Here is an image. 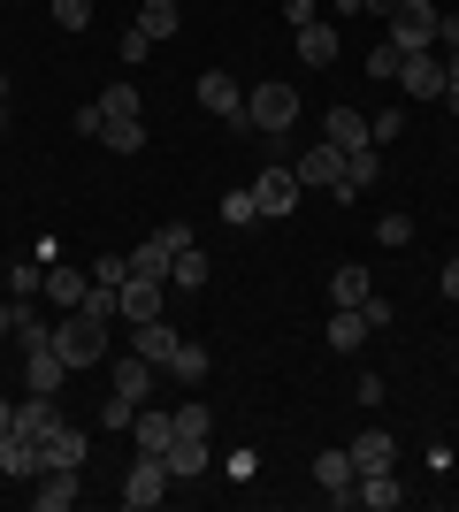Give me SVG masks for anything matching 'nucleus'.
I'll list each match as a JSON object with an SVG mask.
<instances>
[{
    "label": "nucleus",
    "mask_w": 459,
    "mask_h": 512,
    "mask_svg": "<svg viewBox=\"0 0 459 512\" xmlns=\"http://www.w3.org/2000/svg\"><path fill=\"white\" fill-rule=\"evenodd\" d=\"M54 352H62L69 367H100L108 360V321L85 314V306H69V314L54 321Z\"/></svg>",
    "instance_id": "nucleus-1"
},
{
    "label": "nucleus",
    "mask_w": 459,
    "mask_h": 512,
    "mask_svg": "<svg viewBox=\"0 0 459 512\" xmlns=\"http://www.w3.org/2000/svg\"><path fill=\"white\" fill-rule=\"evenodd\" d=\"M245 123L261 130V138H284V130L299 123V92L291 85H253L245 92Z\"/></svg>",
    "instance_id": "nucleus-2"
},
{
    "label": "nucleus",
    "mask_w": 459,
    "mask_h": 512,
    "mask_svg": "<svg viewBox=\"0 0 459 512\" xmlns=\"http://www.w3.org/2000/svg\"><path fill=\"white\" fill-rule=\"evenodd\" d=\"M437 0H398L391 8V46L398 54H421V46H437Z\"/></svg>",
    "instance_id": "nucleus-3"
},
{
    "label": "nucleus",
    "mask_w": 459,
    "mask_h": 512,
    "mask_svg": "<svg viewBox=\"0 0 459 512\" xmlns=\"http://www.w3.org/2000/svg\"><path fill=\"white\" fill-rule=\"evenodd\" d=\"M169 497V459H153V451H138V467L123 474V505L131 512H153Z\"/></svg>",
    "instance_id": "nucleus-4"
},
{
    "label": "nucleus",
    "mask_w": 459,
    "mask_h": 512,
    "mask_svg": "<svg viewBox=\"0 0 459 512\" xmlns=\"http://www.w3.org/2000/svg\"><path fill=\"white\" fill-rule=\"evenodd\" d=\"M391 85H406L414 100H444V85H452V77H444V54H437V46H421V54H406V62H398Z\"/></svg>",
    "instance_id": "nucleus-5"
},
{
    "label": "nucleus",
    "mask_w": 459,
    "mask_h": 512,
    "mask_svg": "<svg viewBox=\"0 0 459 512\" xmlns=\"http://www.w3.org/2000/svg\"><path fill=\"white\" fill-rule=\"evenodd\" d=\"M299 192H306V184H299V176L284 169V161L253 176V207H261V222H276V214H291V207H299Z\"/></svg>",
    "instance_id": "nucleus-6"
},
{
    "label": "nucleus",
    "mask_w": 459,
    "mask_h": 512,
    "mask_svg": "<svg viewBox=\"0 0 459 512\" xmlns=\"http://www.w3.org/2000/svg\"><path fill=\"white\" fill-rule=\"evenodd\" d=\"M161 306H169V283H153V276H131L123 291H115V314L131 321V329L138 321H161Z\"/></svg>",
    "instance_id": "nucleus-7"
},
{
    "label": "nucleus",
    "mask_w": 459,
    "mask_h": 512,
    "mask_svg": "<svg viewBox=\"0 0 459 512\" xmlns=\"http://www.w3.org/2000/svg\"><path fill=\"white\" fill-rule=\"evenodd\" d=\"M291 176H299V184H322V192H337V184H345V153L322 138V146H306L299 161H291Z\"/></svg>",
    "instance_id": "nucleus-8"
},
{
    "label": "nucleus",
    "mask_w": 459,
    "mask_h": 512,
    "mask_svg": "<svg viewBox=\"0 0 459 512\" xmlns=\"http://www.w3.org/2000/svg\"><path fill=\"white\" fill-rule=\"evenodd\" d=\"M77 474H85V467H39V490H31V497H39V512H69V505H77V497H85Z\"/></svg>",
    "instance_id": "nucleus-9"
},
{
    "label": "nucleus",
    "mask_w": 459,
    "mask_h": 512,
    "mask_svg": "<svg viewBox=\"0 0 459 512\" xmlns=\"http://www.w3.org/2000/svg\"><path fill=\"white\" fill-rule=\"evenodd\" d=\"M199 107H207V115H230V123H245V92H238V77H230V69H207V77H199Z\"/></svg>",
    "instance_id": "nucleus-10"
},
{
    "label": "nucleus",
    "mask_w": 459,
    "mask_h": 512,
    "mask_svg": "<svg viewBox=\"0 0 459 512\" xmlns=\"http://www.w3.org/2000/svg\"><path fill=\"white\" fill-rule=\"evenodd\" d=\"M153 375H161L153 360L123 352V360H115V375H108V390H115V398H131V406H146V398H153Z\"/></svg>",
    "instance_id": "nucleus-11"
},
{
    "label": "nucleus",
    "mask_w": 459,
    "mask_h": 512,
    "mask_svg": "<svg viewBox=\"0 0 459 512\" xmlns=\"http://www.w3.org/2000/svg\"><path fill=\"white\" fill-rule=\"evenodd\" d=\"M39 467H46V451L23 436V428H8L0 436V474H16V482H39Z\"/></svg>",
    "instance_id": "nucleus-12"
},
{
    "label": "nucleus",
    "mask_w": 459,
    "mask_h": 512,
    "mask_svg": "<svg viewBox=\"0 0 459 512\" xmlns=\"http://www.w3.org/2000/svg\"><path fill=\"white\" fill-rule=\"evenodd\" d=\"M368 184H383V146H360V153H345V184H337V199H360Z\"/></svg>",
    "instance_id": "nucleus-13"
},
{
    "label": "nucleus",
    "mask_w": 459,
    "mask_h": 512,
    "mask_svg": "<svg viewBox=\"0 0 459 512\" xmlns=\"http://www.w3.org/2000/svg\"><path fill=\"white\" fill-rule=\"evenodd\" d=\"M352 497H360L368 512H391V505H406V482H398V467H375V474L352 482Z\"/></svg>",
    "instance_id": "nucleus-14"
},
{
    "label": "nucleus",
    "mask_w": 459,
    "mask_h": 512,
    "mask_svg": "<svg viewBox=\"0 0 459 512\" xmlns=\"http://www.w3.org/2000/svg\"><path fill=\"white\" fill-rule=\"evenodd\" d=\"M322 138H329L337 153H360V146H375V138H368V115H352V107H329V115H322Z\"/></svg>",
    "instance_id": "nucleus-15"
},
{
    "label": "nucleus",
    "mask_w": 459,
    "mask_h": 512,
    "mask_svg": "<svg viewBox=\"0 0 459 512\" xmlns=\"http://www.w3.org/2000/svg\"><path fill=\"white\" fill-rule=\"evenodd\" d=\"M62 375H69V360L46 344V352H23V390H39V398H54L62 390Z\"/></svg>",
    "instance_id": "nucleus-16"
},
{
    "label": "nucleus",
    "mask_w": 459,
    "mask_h": 512,
    "mask_svg": "<svg viewBox=\"0 0 459 512\" xmlns=\"http://www.w3.org/2000/svg\"><path fill=\"white\" fill-rule=\"evenodd\" d=\"M314 482L329 490V505H352V482H360V474H352V451H322V459H314Z\"/></svg>",
    "instance_id": "nucleus-17"
},
{
    "label": "nucleus",
    "mask_w": 459,
    "mask_h": 512,
    "mask_svg": "<svg viewBox=\"0 0 459 512\" xmlns=\"http://www.w3.org/2000/svg\"><path fill=\"white\" fill-rule=\"evenodd\" d=\"M375 467H398V444L383 428H360V436H352V474H375Z\"/></svg>",
    "instance_id": "nucleus-18"
},
{
    "label": "nucleus",
    "mask_w": 459,
    "mask_h": 512,
    "mask_svg": "<svg viewBox=\"0 0 459 512\" xmlns=\"http://www.w3.org/2000/svg\"><path fill=\"white\" fill-rule=\"evenodd\" d=\"M169 482H192V474H207V436H169Z\"/></svg>",
    "instance_id": "nucleus-19"
},
{
    "label": "nucleus",
    "mask_w": 459,
    "mask_h": 512,
    "mask_svg": "<svg viewBox=\"0 0 459 512\" xmlns=\"http://www.w3.org/2000/svg\"><path fill=\"white\" fill-rule=\"evenodd\" d=\"M138 31H146L153 46L176 39V31H184V8H176V0H138Z\"/></svg>",
    "instance_id": "nucleus-20"
},
{
    "label": "nucleus",
    "mask_w": 459,
    "mask_h": 512,
    "mask_svg": "<svg viewBox=\"0 0 459 512\" xmlns=\"http://www.w3.org/2000/svg\"><path fill=\"white\" fill-rule=\"evenodd\" d=\"M368 337H375V329H368L360 306H337V314H329V352H360Z\"/></svg>",
    "instance_id": "nucleus-21"
},
{
    "label": "nucleus",
    "mask_w": 459,
    "mask_h": 512,
    "mask_svg": "<svg viewBox=\"0 0 459 512\" xmlns=\"http://www.w3.org/2000/svg\"><path fill=\"white\" fill-rule=\"evenodd\" d=\"M337 54H345V39H337V23H306V31H299V62L329 69Z\"/></svg>",
    "instance_id": "nucleus-22"
},
{
    "label": "nucleus",
    "mask_w": 459,
    "mask_h": 512,
    "mask_svg": "<svg viewBox=\"0 0 459 512\" xmlns=\"http://www.w3.org/2000/svg\"><path fill=\"white\" fill-rule=\"evenodd\" d=\"M176 344H184V337H176L169 321H138L131 352H138V360H153V367H169V352H176Z\"/></svg>",
    "instance_id": "nucleus-23"
},
{
    "label": "nucleus",
    "mask_w": 459,
    "mask_h": 512,
    "mask_svg": "<svg viewBox=\"0 0 459 512\" xmlns=\"http://www.w3.org/2000/svg\"><path fill=\"white\" fill-rule=\"evenodd\" d=\"M16 428H23V436H31V444H46V436L62 428V413H54V398H39V390H31V398H23V406H16Z\"/></svg>",
    "instance_id": "nucleus-24"
},
{
    "label": "nucleus",
    "mask_w": 459,
    "mask_h": 512,
    "mask_svg": "<svg viewBox=\"0 0 459 512\" xmlns=\"http://www.w3.org/2000/svg\"><path fill=\"white\" fill-rule=\"evenodd\" d=\"M39 451H46V467H85V428H69V421H62Z\"/></svg>",
    "instance_id": "nucleus-25"
},
{
    "label": "nucleus",
    "mask_w": 459,
    "mask_h": 512,
    "mask_svg": "<svg viewBox=\"0 0 459 512\" xmlns=\"http://www.w3.org/2000/svg\"><path fill=\"white\" fill-rule=\"evenodd\" d=\"M85 291H92V276H77V268H62V260L46 268V299H54V306H85Z\"/></svg>",
    "instance_id": "nucleus-26"
},
{
    "label": "nucleus",
    "mask_w": 459,
    "mask_h": 512,
    "mask_svg": "<svg viewBox=\"0 0 459 512\" xmlns=\"http://www.w3.org/2000/svg\"><path fill=\"white\" fill-rule=\"evenodd\" d=\"M207 367H215V360H207V344H192V337L169 352V375H176V383H207Z\"/></svg>",
    "instance_id": "nucleus-27"
},
{
    "label": "nucleus",
    "mask_w": 459,
    "mask_h": 512,
    "mask_svg": "<svg viewBox=\"0 0 459 512\" xmlns=\"http://www.w3.org/2000/svg\"><path fill=\"white\" fill-rule=\"evenodd\" d=\"M368 291H375V276H368V268H360V260L329 276V299H337V306H360V299H368Z\"/></svg>",
    "instance_id": "nucleus-28"
},
{
    "label": "nucleus",
    "mask_w": 459,
    "mask_h": 512,
    "mask_svg": "<svg viewBox=\"0 0 459 512\" xmlns=\"http://www.w3.org/2000/svg\"><path fill=\"white\" fill-rule=\"evenodd\" d=\"M169 283H176V291H207V253H199V245H184V253L169 260Z\"/></svg>",
    "instance_id": "nucleus-29"
},
{
    "label": "nucleus",
    "mask_w": 459,
    "mask_h": 512,
    "mask_svg": "<svg viewBox=\"0 0 459 512\" xmlns=\"http://www.w3.org/2000/svg\"><path fill=\"white\" fill-rule=\"evenodd\" d=\"M138 451H153V459H161V451H169V436H176V421H169V413H146V406H138Z\"/></svg>",
    "instance_id": "nucleus-30"
},
{
    "label": "nucleus",
    "mask_w": 459,
    "mask_h": 512,
    "mask_svg": "<svg viewBox=\"0 0 459 512\" xmlns=\"http://www.w3.org/2000/svg\"><path fill=\"white\" fill-rule=\"evenodd\" d=\"M100 115L108 123H138V85H108L100 92Z\"/></svg>",
    "instance_id": "nucleus-31"
},
{
    "label": "nucleus",
    "mask_w": 459,
    "mask_h": 512,
    "mask_svg": "<svg viewBox=\"0 0 459 512\" xmlns=\"http://www.w3.org/2000/svg\"><path fill=\"white\" fill-rule=\"evenodd\" d=\"M39 291H46V268H39V260L8 268V299H39Z\"/></svg>",
    "instance_id": "nucleus-32"
},
{
    "label": "nucleus",
    "mask_w": 459,
    "mask_h": 512,
    "mask_svg": "<svg viewBox=\"0 0 459 512\" xmlns=\"http://www.w3.org/2000/svg\"><path fill=\"white\" fill-rule=\"evenodd\" d=\"M222 222H230V230L261 222V207H253V184H245V192H222Z\"/></svg>",
    "instance_id": "nucleus-33"
},
{
    "label": "nucleus",
    "mask_w": 459,
    "mask_h": 512,
    "mask_svg": "<svg viewBox=\"0 0 459 512\" xmlns=\"http://www.w3.org/2000/svg\"><path fill=\"white\" fill-rule=\"evenodd\" d=\"M92 283L123 291V283H131V253H100V260H92Z\"/></svg>",
    "instance_id": "nucleus-34"
},
{
    "label": "nucleus",
    "mask_w": 459,
    "mask_h": 512,
    "mask_svg": "<svg viewBox=\"0 0 459 512\" xmlns=\"http://www.w3.org/2000/svg\"><path fill=\"white\" fill-rule=\"evenodd\" d=\"M169 421H176V436H215V413L199 406V398H192V406H176Z\"/></svg>",
    "instance_id": "nucleus-35"
},
{
    "label": "nucleus",
    "mask_w": 459,
    "mask_h": 512,
    "mask_svg": "<svg viewBox=\"0 0 459 512\" xmlns=\"http://www.w3.org/2000/svg\"><path fill=\"white\" fill-rule=\"evenodd\" d=\"M100 138H108V153H138L146 146V123H108Z\"/></svg>",
    "instance_id": "nucleus-36"
},
{
    "label": "nucleus",
    "mask_w": 459,
    "mask_h": 512,
    "mask_svg": "<svg viewBox=\"0 0 459 512\" xmlns=\"http://www.w3.org/2000/svg\"><path fill=\"white\" fill-rule=\"evenodd\" d=\"M398 130H406V107H383V115H368V138H375V146H391Z\"/></svg>",
    "instance_id": "nucleus-37"
},
{
    "label": "nucleus",
    "mask_w": 459,
    "mask_h": 512,
    "mask_svg": "<svg viewBox=\"0 0 459 512\" xmlns=\"http://www.w3.org/2000/svg\"><path fill=\"white\" fill-rule=\"evenodd\" d=\"M375 237H383V245H414V214H383Z\"/></svg>",
    "instance_id": "nucleus-38"
},
{
    "label": "nucleus",
    "mask_w": 459,
    "mask_h": 512,
    "mask_svg": "<svg viewBox=\"0 0 459 512\" xmlns=\"http://www.w3.org/2000/svg\"><path fill=\"white\" fill-rule=\"evenodd\" d=\"M54 23H62V31H85V23H92V0H54Z\"/></svg>",
    "instance_id": "nucleus-39"
},
{
    "label": "nucleus",
    "mask_w": 459,
    "mask_h": 512,
    "mask_svg": "<svg viewBox=\"0 0 459 512\" xmlns=\"http://www.w3.org/2000/svg\"><path fill=\"white\" fill-rule=\"evenodd\" d=\"M398 62H406V54H398V46L383 39V46H375V54H368V77H398Z\"/></svg>",
    "instance_id": "nucleus-40"
},
{
    "label": "nucleus",
    "mask_w": 459,
    "mask_h": 512,
    "mask_svg": "<svg viewBox=\"0 0 459 512\" xmlns=\"http://www.w3.org/2000/svg\"><path fill=\"white\" fill-rule=\"evenodd\" d=\"M100 421H108V428H131V421H138V406H131V398H115V390H108V406H100Z\"/></svg>",
    "instance_id": "nucleus-41"
},
{
    "label": "nucleus",
    "mask_w": 459,
    "mask_h": 512,
    "mask_svg": "<svg viewBox=\"0 0 459 512\" xmlns=\"http://www.w3.org/2000/svg\"><path fill=\"white\" fill-rule=\"evenodd\" d=\"M360 314H368V329H391V321H398V306H383V299L368 291V299H360Z\"/></svg>",
    "instance_id": "nucleus-42"
},
{
    "label": "nucleus",
    "mask_w": 459,
    "mask_h": 512,
    "mask_svg": "<svg viewBox=\"0 0 459 512\" xmlns=\"http://www.w3.org/2000/svg\"><path fill=\"white\" fill-rule=\"evenodd\" d=\"M352 398H360V406H383V375H352Z\"/></svg>",
    "instance_id": "nucleus-43"
},
{
    "label": "nucleus",
    "mask_w": 459,
    "mask_h": 512,
    "mask_svg": "<svg viewBox=\"0 0 459 512\" xmlns=\"http://www.w3.org/2000/svg\"><path fill=\"white\" fill-rule=\"evenodd\" d=\"M69 123L85 130V138H100V130H108V115H100V100H92V107H77V115H69Z\"/></svg>",
    "instance_id": "nucleus-44"
},
{
    "label": "nucleus",
    "mask_w": 459,
    "mask_h": 512,
    "mask_svg": "<svg viewBox=\"0 0 459 512\" xmlns=\"http://www.w3.org/2000/svg\"><path fill=\"white\" fill-rule=\"evenodd\" d=\"M146 54H153V39H146V31L131 23V31H123V62H146Z\"/></svg>",
    "instance_id": "nucleus-45"
},
{
    "label": "nucleus",
    "mask_w": 459,
    "mask_h": 512,
    "mask_svg": "<svg viewBox=\"0 0 459 512\" xmlns=\"http://www.w3.org/2000/svg\"><path fill=\"white\" fill-rule=\"evenodd\" d=\"M437 54H459V16H437Z\"/></svg>",
    "instance_id": "nucleus-46"
},
{
    "label": "nucleus",
    "mask_w": 459,
    "mask_h": 512,
    "mask_svg": "<svg viewBox=\"0 0 459 512\" xmlns=\"http://www.w3.org/2000/svg\"><path fill=\"white\" fill-rule=\"evenodd\" d=\"M284 16H291V31H306V23H322V16H314V0H284Z\"/></svg>",
    "instance_id": "nucleus-47"
},
{
    "label": "nucleus",
    "mask_w": 459,
    "mask_h": 512,
    "mask_svg": "<svg viewBox=\"0 0 459 512\" xmlns=\"http://www.w3.org/2000/svg\"><path fill=\"white\" fill-rule=\"evenodd\" d=\"M360 8H375V16H391L398 0H337V16H360Z\"/></svg>",
    "instance_id": "nucleus-48"
},
{
    "label": "nucleus",
    "mask_w": 459,
    "mask_h": 512,
    "mask_svg": "<svg viewBox=\"0 0 459 512\" xmlns=\"http://www.w3.org/2000/svg\"><path fill=\"white\" fill-rule=\"evenodd\" d=\"M437 291H444V299H459V260H444V276H437Z\"/></svg>",
    "instance_id": "nucleus-49"
},
{
    "label": "nucleus",
    "mask_w": 459,
    "mask_h": 512,
    "mask_svg": "<svg viewBox=\"0 0 459 512\" xmlns=\"http://www.w3.org/2000/svg\"><path fill=\"white\" fill-rule=\"evenodd\" d=\"M0 337H16V299L0 306Z\"/></svg>",
    "instance_id": "nucleus-50"
},
{
    "label": "nucleus",
    "mask_w": 459,
    "mask_h": 512,
    "mask_svg": "<svg viewBox=\"0 0 459 512\" xmlns=\"http://www.w3.org/2000/svg\"><path fill=\"white\" fill-rule=\"evenodd\" d=\"M8 428H16V398H0V436H8Z\"/></svg>",
    "instance_id": "nucleus-51"
},
{
    "label": "nucleus",
    "mask_w": 459,
    "mask_h": 512,
    "mask_svg": "<svg viewBox=\"0 0 459 512\" xmlns=\"http://www.w3.org/2000/svg\"><path fill=\"white\" fill-rule=\"evenodd\" d=\"M0 130H8V69H0Z\"/></svg>",
    "instance_id": "nucleus-52"
},
{
    "label": "nucleus",
    "mask_w": 459,
    "mask_h": 512,
    "mask_svg": "<svg viewBox=\"0 0 459 512\" xmlns=\"http://www.w3.org/2000/svg\"><path fill=\"white\" fill-rule=\"evenodd\" d=\"M444 107H452V115H459V77H452V85H444Z\"/></svg>",
    "instance_id": "nucleus-53"
}]
</instances>
